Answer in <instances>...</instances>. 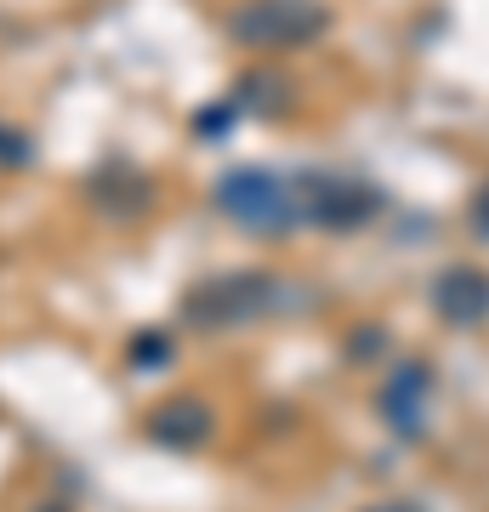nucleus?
<instances>
[{"label": "nucleus", "mask_w": 489, "mask_h": 512, "mask_svg": "<svg viewBox=\"0 0 489 512\" xmlns=\"http://www.w3.org/2000/svg\"><path fill=\"white\" fill-rule=\"evenodd\" d=\"M330 29V6L325 0H251L228 18V35L239 46H308Z\"/></svg>", "instance_id": "2"}, {"label": "nucleus", "mask_w": 489, "mask_h": 512, "mask_svg": "<svg viewBox=\"0 0 489 512\" xmlns=\"http://www.w3.org/2000/svg\"><path fill=\"white\" fill-rule=\"evenodd\" d=\"M285 296V285L268 274H217L205 279L200 291L188 296V319L205 330H228V325H251V319H262V313H273V302Z\"/></svg>", "instance_id": "3"}, {"label": "nucleus", "mask_w": 489, "mask_h": 512, "mask_svg": "<svg viewBox=\"0 0 489 512\" xmlns=\"http://www.w3.org/2000/svg\"><path fill=\"white\" fill-rule=\"evenodd\" d=\"M370 512H421L416 501H381V507H370Z\"/></svg>", "instance_id": "11"}, {"label": "nucleus", "mask_w": 489, "mask_h": 512, "mask_svg": "<svg viewBox=\"0 0 489 512\" xmlns=\"http://www.w3.org/2000/svg\"><path fill=\"white\" fill-rule=\"evenodd\" d=\"M217 205L245 228V234L279 239L302 228V205H296V177H279L268 165H234L217 177Z\"/></svg>", "instance_id": "1"}, {"label": "nucleus", "mask_w": 489, "mask_h": 512, "mask_svg": "<svg viewBox=\"0 0 489 512\" xmlns=\"http://www.w3.org/2000/svg\"><path fill=\"white\" fill-rule=\"evenodd\" d=\"M467 222H472V234H478V239H489V177L478 183V194H472V205H467Z\"/></svg>", "instance_id": "9"}, {"label": "nucleus", "mask_w": 489, "mask_h": 512, "mask_svg": "<svg viewBox=\"0 0 489 512\" xmlns=\"http://www.w3.org/2000/svg\"><path fill=\"white\" fill-rule=\"evenodd\" d=\"M148 439L165 444V450H200L211 439V410L200 399H165L148 416Z\"/></svg>", "instance_id": "7"}, {"label": "nucleus", "mask_w": 489, "mask_h": 512, "mask_svg": "<svg viewBox=\"0 0 489 512\" xmlns=\"http://www.w3.org/2000/svg\"><path fill=\"white\" fill-rule=\"evenodd\" d=\"M433 308L444 325H484L489 319V274L484 268H467L455 262L433 279Z\"/></svg>", "instance_id": "6"}, {"label": "nucleus", "mask_w": 489, "mask_h": 512, "mask_svg": "<svg viewBox=\"0 0 489 512\" xmlns=\"http://www.w3.org/2000/svg\"><path fill=\"white\" fill-rule=\"evenodd\" d=\"M427 399H433V370L410 359V365H399L381 382V421L393 433H404V439H416L427 427Z\"/></svg>", "instance_id": "5"}, {"label": "nucleus", "mask_w": 489, "mask_h": 512, "mask_svg": "<svg viewBox=\"0 0 489 512\" xmlns=\"http://www.w3.org/2000/svg\"><path fill=\"white\" fill-rule=\"evenodd\" d=\"M296 205H302V222L313 228H364V222L381 211V194L359 177H342V171H302L296 177Z\"/></svg>", "instance_id": "4"}, {"label": "nucleus", "mask_w": 489, "mask_h": 512, "mask_svg": "<svg viewBox=\"0 0 489 512\" xmlns=\"http://www.w3.org/2000/svg\"><path fill=\"white\" fill-rule=\"evenodd\" d=\"M0 160H29V143L23 137H6V126H0Z\"/></svg>", "instance_id": "10"}, {"label": "nucleus", "mask_w": 489, "mask_h": 512, "mask_svg": "<svg viewBox=\"0 0 489 512\" xmlns=\"http://www.w3.org/2000/svg\"><path fill=\"white\" fill-rule=\"evenodd\" d=\"M165 359H171V336H165V330H143V336L131 342V365L137 370H160Z\"/></svg>", "instance_id": "8"}]
</instances>
